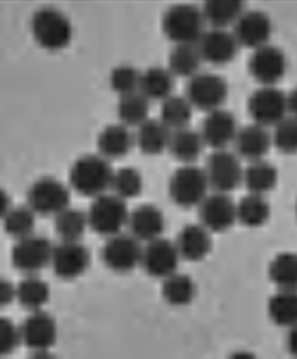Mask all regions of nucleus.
Segmentation results:
<instances>
[{
    "label": "nucleus",
    "mask_w": 297,
    "mask_h": 359,
    "mask_svg": "<svg viewBox=\"0 0 297 359\" xmlns=\"http://www.w3.org/2000/svg\"><path fill=\"white\" fill-rule=\"evenodd\" d=\"M205 18L195 5H173L162 18V32L172 43L196 46L205 34Z\"/></svg>",
    "instance_id": "f03ea898"
},
{
    "label": "nucleus",
    "mask_w": 297,
    "mask_h": 359,
    "mask_svg": "<svg viewBox=\"0 0 297 359\" xmlns=\"http://www.w3.org/2000/svg\"><path fill=\"white\" fill-rule=\"evenodd\" d=\"M17 301V286L8 279L0 278V307H7Z\"/></svg>",
    "instance_id": "37998d69"
},
{
    "label": "nucleus",
    "mask_w": 297,
    "mask_h": 359,
    "mask_svg": "<svg viewBox=\"0 0 297 359\" xmlns=\"http://www.w3.org/2000/svg\"><path fill=\"white\" fill-rule=\"evenodd\" d=\"M268 316L276 325L293 328L297 325V291H278L268 301Z\"/></svg>",
    "instance_id": "473e14b6"
},
{
    "label": "nucleus",
    "mask_w": 297,
    "mask_h": 359,
    "mask_svg": "<svg viewBox=\"0 0 297 359\" xmlns=\"http://www.w3.org/2000/svg\"><path fill=\"white\" fill-rule=\"evenodd\" d=\"M54 226H56L57 236L61 237V242H81L88 227L87 214L78 209L67 208L66 211L57 214Z\"/></svg>",
    "instance_id": "f704fd0d"
},
{
    "label": "nucleus",
    "mask_w": 297,
    "mask_h": 359,
    "mask_svg": "<svg viewBox=\"0 0 297 359\" xmlns=\"http://www.w3.org/2000/svg\"><path fill=\"white\" fill-rule=\"evenodd\" d=\"M141 72H137L131 66H120L115 67V71L110 76V86L120 97L139 92Z\"/></svg>",
    "instance_id": "a19ab883"
},
{
    "label": "nucleus",
    "mask_w": 297,
    "mask_h": 359,
    "mask_svg": "<svg viewBox=\"0 0 297 359\" xmlns=\"http://www.w3.org/2000/svg\"><path fill=\"white\" fill-rule=\"evenodd\" d=\"M53 248L54 245L48 238L34 236V233L17 241L12 248L13 266L27 276H33L51 263Z\"/></svg>",
    "instance_id": "9d476101"
},
{
    "label": "nucleus",
    "mask_w": 297,
    "mask_h": 359,
    "mask_svg": "<svg viewBox=\"0 0 297 359\" xmlns=\"http://www.w3.org/2000/svg\"><path fill=\"white\" fill-rule=\"evenodd\" d=\"M270 279L278 291H297V253H279L270 263Z\"/></svg>",
    "instance_id": "7c9ffc66"
},
{
    "label": "nucleus",
    "mask_w": 297,
    "mask_h": 359,
    "mask_svg": "<svg viewBox=\"0 0 297 359\" xmlns=\"http://www.w3.org/2000/svg\"><path fill=\"white\" fill-rule=\"evenodd\" d=\"M100 156L106 161L110 158H120L126 156L132 147V134L130 128L123 126V124H110L100 133L97 141Z\"/></svg>",
    "instance_id": "5701e85b"
},
{
    "label": "nucleus",
    "mask_w": 297,
    "mask_h": 359,
    "mask_svg": "<svg viewBox=\"0 0 297 359\" xmlns=\"http://www.w3.org/2000/svg\"><path fill=\"white\" fill-rule=\"evenodd\" d=\"M180 258L188 262H201L211 252V232L201 224H188L180 231L175 242Z\"/></svg>",
    "instance_id": "412c9836"
},
{
    "label": "nucleus",
    "mask_w": 297,
    "mask_h": 359,
    "mask_svg": "<svg viewBox=\"0 0 297 359\" xmlns=\"http://www.w3.org/2000/svg\"><path fill=\"white\" fill-rule=\"evenodd\" d=\"M202 170L206 173L209 188L222 194L234 191L242 183V177H244L239 158H237L235 154L226 151V149L212 152Z\"/></svg>",
    "instance_id": "1a4fd4ad"
},
{
    "label": "nucleus",
    "mask_w": 297,
    "mask_h": 359,
    "mask_svg": "<svg viewBox=\"0 0 297 359\" xmlns=\"http://www.w3.org/2000/svg\"><path fill=\"white\" fill-rule=\"evenodd\" d=\"M227 82L217 74L198 72L186 86V100L193 108L211 113L221 109L227 100Z\"/></svg>",
    "instance_id": "0eeeda50"
},
{
    "label": "nucleus",
    "mask_w": 297,
    "mask_h": 359,
    "mask_svg": "<svg viewBox=\"0 0 297 359\" xmlns=\"http://www.w3.org/2000/svg\"><path fill=\"white\" fill-rule=\"evenodd\" d=\"M234 144L240 157L249 158L250 162H256L263 161L273 142H271V136L266 131V128H261L254 123L239 129Z\"/></svg>",
    "instance_id": "4be33fe9"
},
{
    "label": "nucleus",
    "mask_w": 297,
    "mask_h": 359,
    "mask_svg": "<svg viewBox=\"0 0 297 359\" xmlns=\"http://www.w3.org/2000/svg\"><path fill=\"white\" fill-rule=\"evenodd\" d=\"M288 103H289V111H293V116L297 118V87L288 97Z\"/></svg>",
    "instance_id": "49530a36"
},
{
    "label": "nucleus",
    "mask_w": 297,
    "mask_h": 359,
    "mask_svg": "<svg viewBox=\"0 0 297 359\" xmlns=\"http://www.w3.org/2000/svg\"><path fill=\"white\" fill-rule=\"evenodd\" d=\"M34 41L46 51H61L72 41V25L56 8H41L32 18Z\"/></svg>",
    "instance_id": "7ed1b4c3"
},
{
    "label": "nucleus",
    "mask_w": 297,
    "mask_h": 359,
    "mask_svg": "<svg viewBox=\"0 0 297 359\" xmlns=\"http://www.w3.org/2000/svg\"><path fill=\"white\" fill-rule=\"evenodd\" d=\"M196 48L202 61L214 64V66H222L235 57L239 44H237L234 34L227 29H209L202 34Z\"/></svg>",
    "instance_id": "6ab92c4d"
},
{
    "label": "nucleus",
    "mask_w": 297,
    "mask_h": 359,
    "mask_svg": "<svg viewBox=\"0 0 297 359\" xmlns=\"http://www.w3.org/2000/svg\"><path fill=\"white\" fill-rule=\"evenodd\" d=\"M141 242L126 233H118L108 238L102 250L103 263L115 273H130L141 266Z\"/></svg>",
    "instance_id": "9b49d317"
},
{
    "label": "nucleus",
    "mask_w": 297,
    "mask_h": 359,
    "mask_svg": "<svg viewBox=\"0 0 297 359\" xmlns=\"http://www.w3.org/2000/svg\"><path fill=\"white\" fill-rule=\"evenodd\" d=\"M206 173L196 165H183L173 172L168 182V193L172 201L180 208H195L205 201L207 196Z\"/></svg>",
    "instance_id": "39448f33"
},
{
    "label": "nucleus",
    "mask_w": 297,
    "mask_h": 359,
    "mask_svg": "<svg viewBox=\"0 0 297 359\" xmlns=\"http://www.w3.org/2000/svg\"><path fill=\"white\" fill-rule=\"evenodd\" d=\"M242 182L245 183L250 194H258L263 196L276 187L278 182V170L266 161L251 162L244 170Z\"/></svg>",
    "instance_id": "c85d7f7f"
},
{
    "label": "nucleus",
    "mask_w": 297,
    "mask_h": 359,
    "mask_svg": "<svg viewBox=\"0 0 297 359\" xmlns=\"http://www.w3.org/2000/svg\"><path fill=\"white\" fill-rule=\"evenodd\" d=\"M113 168L110 162L102 156H83L72 163L69 172V182L72 189L88 198H98L106 194L111 187Z\"/></svg>",
    "instance_id": "f257e3e1"
},
{
    "label": "nucleus",
    "mask_w": 297,
    "mask_h": 359,
    "mask_svg": "<svg viewBox=\"0 0 297 359\" xmlns=\"http://www.w3.org/2000/svg\"><path fill=\"white\" fill-rule=\"evenodd\" d=\"M162 297L173 307L190 306L196 297V284L188 274L177 271L163 279Z\"/></svg>",
    "instance_id": "cd10ccee"
},
{
    "label": "nucleus",
    "mask_w": 297,
    "mask_h": 359,
    "mask_svg": "<svg viewBox=\"0 0 297 359\" xmlns=\"http://www.w3.org/2000/svg\"><path fill=\"white\" fill-rule=\"evenodd\" d=\"M201 13L212 29H226L229 25H235L244 13V4L240 0H209L205 4Z\"/></svg>",
    "instance_id": "b1692460"
},
{
    "label": "nucleus",
    "mask_w": 297,
    "mask_h": 359,
    "mask_svg": "<svg viewBox=\"0 0 297 359\" xmlns=\"http://www.w3.org/2000/svg\"><path fill=\"white\" fill-rule=\"evenodd\" d=\"M28 359H57L51 351H33Z\"/></svg>",
    "instance_id": "09e8293b"
},
{
    "label": "nucleus",
    "mask_w": 297,
    "mask_h": 359,
    "mask_svg": "<svg viewBox=\"0 0 297 359\" xmlns=\"http://www.w3.org/2000/svg\"><path fill=\"white\" fill-rule=\"evenodd\" d=\"M49 265L61 279H76L90 265V252L81 242H61L54 245Z\"/></svg>",
    "instance_id": "2eb2a0df"
},
{
    "label": "nucleus",
    "mask_w": 297,
    "mask_h": 359,
    "mask_svg": "<svg viewBox=\"0 0 297 359\" xmlns=\"http://www.w3.org/2000/svg\"><path fill=\"white\" fill-rule=\"evenodd\" d=\"M127 227L131 233L139 242H152L162 237L163 229H165V217L160 209L153 204H142L130 212L127 219Z\"/></svg>",
    "instance_id": "aec40b11"
},
{
    "label": "nucleus",
    "mask_w": 297,
    "mask_h": 359,
    "mask_svg": "<svg viewBox=\"0 0 297 359\" xmlns=\"http://www.w3.org/2000/svg\"><path fill=\"white\" fill-rule=\"evenodd\" d=\"M20 328V341L32 351H49L56 343L57 323L44 311L32 312Z\"/></svg>",
    "instance_id": "ddd939ff"
},
{
    "label": "nucleus",
    "mask_w": 297,
    "mask_h": 359,
    "mask_svg": "<svg viewBox=\"0 0 297 359\" xmlns=\"http://www.w3.org/2000/svg\"><path fill=\"white\" fill-rule=\"evenodd\" d=\"M201 56L193 44H178L172 49L168 57V71L177 77H195L201 64Z\"/></svg>",
    "instance_id": "72a5a7b5"
},
{
    "label": "nucleus",
    "mask_w": 297,
    "mask_h": 359,
    "mask_svg": "<svg viewBox=\"0 0 297 359\" xmlns=\"http://www.w3.org/2000/svg\"><path fill=\"white\" fill-rule=\"evenodd\" d=\"M36 214H34L28 206L12 208L7 216L4 217V231L13 237L15 241H22L33 236L34 222H36Z\"/></svg>",
    "instance_id": "4c0bfd02"
},
{
    "label": "nucleus",
    "mask_w": 297,
    "mask_h": 359,
    "mask_svg": "<svg viewBox=\"0 0 297 359\" xmlns=\"http://www.w3.org/2000/svg\"><path fill=\"white\" fill-rule=\"evenodd\" d=\"M198 208L201 226L209 232H224L237 221V204L232 201L229 194H209Z\"/></svg>",
    "instance_id": "dca6fc26"
},
{
    "label": "nucleus",
    "mask_w": 297,
    "mask_h": 359,
    "mask_svg": "<svg viewBox=\"0 0 297 359\" xmlns=\"http://www.w3.org/2000/svg\"><path fill=\"white\" fill-rule=\"evenodd\" d=\"M296 214H297V203H296Z\"/></svg>",
    "instance_id": "8fccbe9b"
},
{
    "label": "nucleus",
    "mask_w": 297,
    "mask_h": 359,
    "mask_svg": "<svg viewBox=\"0 0 297 359\" xmlns=\"http://www.w3.org/2000/svg\"><path fill=\"white\" fill-rule=\"evenodd\" d=\"M172 133L163 126L160 119H147L139 126V131L136 134L137 147L146 156H158L168 149Z\"/></svg>",
    "instance_id": "393cba45"
},
{
    "label": "nucleus",
    "mask_w": 297,
    "mask_h": 359,
    "mask_svg": "<svg viewBox=\"0 0 297 359\" xmlns=\"http://www.w3.org/2000/svg\"><path fill=\"white\" fill-rule=\"evenodd\" d=\"M142 184L144 183H142L141 173L132 167H125L113 172L110 188L113 189V194H115V196L123 199V201H126V199L139 196L142 191Z\"/></svg>",
    "instance_id": "58836bf2"
},
{
    "label": "nucleus",
    "mask_w": 297,
    "mask_h": 359,
    "mask_svg": "<svg viewBox=\"0 0 297 359\" xmlns=\"http://www.w3.org/2000/svg\"><path fill=\"white\" fill-rule=\"evenodd\" d=\"M20 343V328L8 318L0 317V358L12 355Z\"/></svg>",
    "instance_id": "79ce46f5"
},
{
    "label": "nucleus",
    "mask_w": 297,
    "mask_h": 359,
    "mask_svg": "<svg viewBox=\"0 0 297 359\" xmlns=\"http://www.w3.org/2000/svg\"><path fill=\"white\" fill-rule=\"evenodd\" d=\"M286 346H288L289 355L297 359V325L289 328L288 338H286Z\"/></svg>",
    "instance_id": "c03bdc74"
},
{
    "label": "nucleus",
    "mask_w": 297,
    "mask_h": 359,
    "mask_svg": "<svg viewBox=\"0 0 297 359\" xmlns=\"http://www.w3.org/2000/svg\"><path fill=\"white\" fill-rule=\"evenodd\" d=\"M286 67H288V61H286L284 53L271 44L255 49L249 61L251 77L263 87H275V83L284 77Z\"/></svg>",
    "instance_id": "f8f14e48"
},
{
    "label": "nucleus",
    "mask_w": 297,
    "mask_h": 359,
    "mask_svg": "<svg viewBox=\"0 0 297 359\" xmlns=\"http://www.w3.org/2000/svg\"><path fill=\"white\" fill-rule=\"evenodd\" d=\"M202 147H205V142H202L201 134L190 128L172 133L170 142H168V151L172 156L185 165H193V162L201 156Z\"/></svg>",
    "instance_id": "a878e982"
},
{
    "label": "nucleus",
    "mask_w": 297,
    "mask_h": 359,
    "mask_svg": "<svg viewBox=\"0 0 297 359\" xmlns=\"http://www.w3.org/2000/svg\"><path fill=\"white\" fill-rule=\"evenodd\" d=\"M271 142L283 154L297 152V118L286 116L283 121L275 126Z\"/></svg>",
    "instance_id": "ea45409f"
},
{
    "label": "nucleus",
    "mask_w": 297,
    "mask_h": 359,
    "mask_svg": "<svg viewBox=\"0 0 297 359\" xmlns=\"http://www.w3.org/2000/svg\"><path fill=\"white\" fill-rule=\"evenodd\" d=\"M127 219H130V211L126 201L115 194H103L95 198L87 212L88 227L106 238L121 233L123 227L127 226Z\"/></svg>",
    "instance_id": "20e7f679"
},
{
    "label": "nucleus",
    "mask_w": 297,
    "mask_h": 359,
    "mask_svg": "<svg viewBox=\"0 0 297 359\" xmlns=\"http://www.w3.org/2000/svg\"><path fill=\"white\" fill-rule=\"evenodd\" d=\"M10 209H12V201H10L8 193L5 189L0 188V219L4 221V217L7 216Z\"/></svg>",
    "instance_id": "a18cd8bd"
},
{
    "label": "nucleus",
    "mask_w": 297,
    "mask_h": 359,
    "mask_svg": "<svg viewBox=\"0 0 297 359\" xmlns=\"http://www.w3.org/2000/svg\"><path fill=\"white\" fill-rule=\"evenodd\" d=\"M28 208L34 214L54 216L66 211L71 203L67 187L53 177H44L34 182L28 189Z\"/></svg>",
    "instance_id": "423d86ee"
},
{
    "label": "nucleus",
    "mask_w": 297,
    "mask_h": 359,
    "mask_svg": "<svg viewBox=\"0 0 297 359\" xmlns=\"http://www.w3.org/2000/svg\"><path fill=\"white\" fill-rule=\"evenodd\" d=\"M148 116V100L142 95L131 93L126 97H120L118 102V118L123 126H141L142 123L147 121Z\"/></svg>",
    "instance_id": "e433bc0d"
},
{
    "label": "nucleus",
    "mask_w": 297,
    "mask_h": 359,
    "mask_svg": "<svg viewBox=\"0 0 297 359\" xmlns=\"http://www.w3.org/2000/svg\"><path fill=\"white\" fill-rule=\"evenodd\" d=\"M270 204L263 196L249 194L237 204V221L247 227H260L270 219Z\"/></svg>",
    "instance_id": "c9c22d12"
},
{
    "label": "nucleus",
    "mask_w": 297,
    "mask_h": 359,
    "mask_svg": "<svg viewBox=\"0 0 297 359\" xmlns=\"http://www.w3.org/2000/svg\"><path fill=\"white\" fill-rule=\"evenodd\" d=\"M173 76L168 69L148 67L141 72L139 93L147 100H165L172 95Z\"/></svg>",
    "instance_id": "c756f323"
},
{
    "label": "nucleus",
    "mask_w": 297,
    "mask_h": 359,
    "mask_svg": "<svg viewBox=\"0 0 297 359\" xmlns=\"http://www.w3.org/2000/svg\"><path fill=\"white\" fill-rule=\"evenodd\" d=\"M49 297H51L49 284L43 281L41 278H38L36 274L22 279L17 286V301L22 304V307L29 311V313L43 311Z\"/></svg>",
    "instance_id": "bb28decb"
},
{
    "label": "nucleus",
    "mask_w": 297,
    "mask_h": 359,
    "mask_svg": "<svg viewBox=\"0 0 297 359\" xmlns=\"http://www.w3.org/2000/svg\"><path fill=\"white\" fill-rule=\"evenodd\" d=\"M237 133H239V129H237L234 114L221 108L206 114L200 134L205 146H209L214 151H221L235 141Z\"/></svg>",
    "instance_id": "a211bd4d"
},
{
    "label": "nucleus",
    "mask_w": 297,
    "mask_h": 359,
    "mask_svg": "<svg viewBox=\"0 0 297 359\" xmlns=\"http://www.w3.org/2000/svg\"><path fill=\"white\" fill-rule=\"evenodd\" d=\"M273 23L263 12H244L234 25V38L239 46L258 49L268 44Z\"/></svg>",
    "instance_id": "f3484780"
},
{
    "label": "nucleus",
    "mask_w": 297,
    "mask_h": 359,
    "mask_svg": "<svg viewBox=\"0 0 297 359\" xmlns=\"http://www.w3.org/2000/svg\"><path fill=\"white\" fill-rule=\"evenodd\" d=\"M193 114V107L185 97L170 95L162 102L160 121L170 133L186 129Z\"/></svg>",
    "instance_id": "2f4dec72"
},
{
    "label": "nucleus",
    "mask_w": 297,
    "mask_h": 359,
    "mask_svg": "<svg viewBox=\"0 0 297 359\" xmlns=\"http://www.w3.org/2000/svg\"><path fill=\"white\" fill-rule=\"evenodd\" d=\"M288 95L276 87H261L251 93L249 113L255 124L261 128L276 126L288 116Z\"/></svg>",
    "instance_id": "6e6552de"
},
{
    "label": "nucleus",
    "mask_w": 297,
    "mask_h": 359,
    "mask_svg": "<svg viewBox=\"0 0 297 359\" xmlns=\"http://www.w3.org/2000/svg\"><path fill=\"white\" fill-rule=\"evenodd\" d=\"M229 359H258V358H256L254 353H250V351H235V353H232Z\"/></svg>",
    "instance_id": "de8ad7c7"
},
{
    "label": "nucleus",
    "mask_w": 297,
    "mask_h": 359,
    "mask_svg": "<svg viewBox=\"0 0 297 359\" xmlns=\"http://www.w3.org/2000/svg\"><path fill=\"white\" fill-rule=\"evenodd\" d=\"M178 262H180V255H178L175 243L167 238L160 237L142 247L141 266L148 276L158 279L172 276L173 273H177Z\"/></svg>",
    "instance_id": "4468645a"
}]
</instances>
